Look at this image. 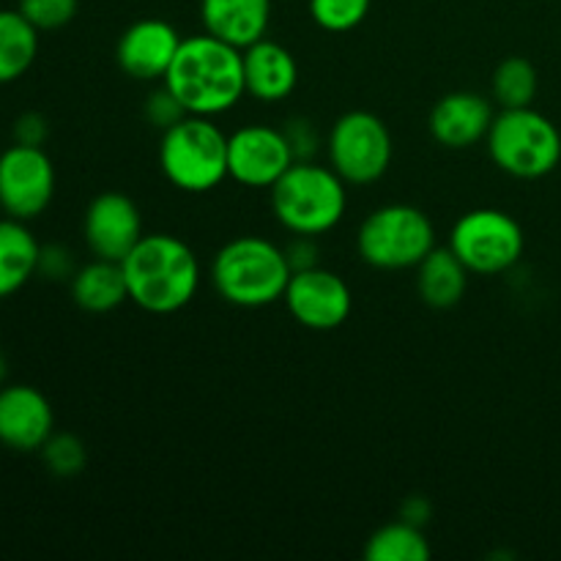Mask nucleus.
<instances>
[{"mask_svg":"<svg viewBox=\"0 0 561 561\" xmlns=\"http://www.w3.org/2000/svg\"><path fill=\"white\" fill-rule=\"evenodd\" d=\"M162 85L190 115L219 118L247 96L244 55L211 33L190 36L181 42Z\"/></svg>","mask_w":561,"mask_h":561,"instance_id":"nucleus-1","label":"nucleus"},{"mask_svg":"<svg viewBox=\"0 0 561 561\" xmlns=\"http://www.w3.org/2000/svg\"><path fill=\"white\" fill-rule=\"evenodd\" d=\"M121 266L129 301L151 316H173L184 310L203 283L195 250L173 233H146Z\"/></svg>","mask_w":561,"mask_h":561,"instance_id":"nucleus-2","label":"nucleus"},{"mask_svg":"<svg viewBox=\"0 0 561 561\" xmlns=\"http://www.w3.org/2000/svg\"><path fill=\"white\" fill-rule=\"evenodd\" d=\"M290 274L283 247L261 236H239L219 247L208 277L219 299L241 310H261L283 299Z\"/></svg>","mask_w":561,"mask_h":561,"instance_id":"nucleus-3","label":"nucleus"},{"mask_svg":"<svg viewBox=\"0 0 561 561\" xmlns=\"http://www.w3.org/2000/svg\"><path fill=\"white\" fill-rule=\"evenodd\" d=\"M268 192L274 219L294 236L332 233L348 211V184L312 159H296Z\"/></svg>","mask_w":561,"mask_h":561,"instance_id":"nucleus-4","label":"nucleus"},{"mask_svg":"<svg viewBox=\"0 0 561 561\" xmlns=\"http://www.w3.org/2000/svg\"><path fill=\"white\" fill-rule=\"evenodd\" d=\"M159 170L181 192L203 195L228 175V135L206 115H184L162 131Z\"/></svg>","mask_w":561,"mask_h":561,"instance_id":"nucleus-5","label":"nucleus"},{"mask_svg":"<svg viewBox=\"0 0 561 561\" xmlns=\"http://www.w3.org/2000/svg\"><path fill=\"white\" fill-rule=\"evenodd\" d=\"M485 146L491 162L520 181L546 179L561 162L559 126L535 107L499 110Z\"/></svg>","mask_w":561,"mask_h":561,"instance_id":"nucleus-6","label":"nucleus"},{"mask_svg":"<svg viewBox=\"0 0 561 561\" xmlns=\"http://www.w3.org/2000/svg\"><path fill=\"white\" fill-rule=\"evenodd\" d=\"M436 247V228L422 208L389 203L365 217L356 230V252L378 272L416 268Z\"/></svg>","mask_w":561,"mask_h":561,"instance_id":"nucleus-7","label":"nucleus"},{"mask_svg":"<svg viewBox=\"0 0 561 561\" xmlns=\"http://www.w3.org/2000/svg\"><path fill=\"white\" fill-rule=\"evenodd\" d=\"M447 247L471 274L496 277L524 257L526 233L502 208H471L453 225Z\"/></svg>","mask_w":561,"mask_h":561,"instance_id":"nucleus-8","label":"nucleus"},{"mask_svg":"<svg viewBox=\"0 0 561 561\" xmlns=\"http://www.w3.org/2000/svg\"><path fill=\"white\" fill-rule=\"evenodd\" d=\"M329 164L348 186H367L381 181L392 168V131L367 110L343 113L329 129Z\"/></svg>","mask_w":561,"mask_h":561,"instance_id":"nucleus-9","label":"nucleus"},{"mask_svg":"<svg viewBox=\"0 0 561 561\" xmlns=\"http://www.w3.org/2000/svg\"><path fill=\"white\" fill-rule=\"evenodd\" d=\"M55 197V164L44 146H14L0 153V208L5 217H42Z\"/></svg>","mask_w":561,"mask_h":561,"instance_id":"nucleus-10","label":"nucleus"},{"mask_svg":"<svg viewBox=\"0 0 561 561\" xmlns=\"http://www.w3.org/2000/svg\"><path fill=\"white\" fill-rule=\"evenodd\" d=\"M296 162L285 129L247 124L228 135V175L247 190H272Z\"/></svg>","mask_w":561,"mask_h":561,"instance_id":"nucleus-11","label":"nucleus"},{"mask_svg":"<svg viewBox=\"0 0 561 561\" xmlns=\"http://www.w3.org/2000/svg\"><path fill=\"white\" fill-rule=\"evenodd\" d=\"M290 318L310 332H334L354 310V294L337 272L323 266L299 268L290 274L283 296Z\"/></svg>","mask_w":561,"mask_h":561,"instance_id":"nucleus-12","label":"nucleus"},{"mask_svg":"<svg viewBox=\"0 0 561 561\" xmlns=\"http://www.w3.org/2000/svg\"><path fill=\"white\" fill-rule=\"evenodd\" d=\"M142 217L137 203L124 192H102L82 217V239L93 257L121 263L142 239Z\"/></svg>","mask_w":561,"mask_h":561,"instance_id":"nucleus-13","label":"nucleus"},{"mask_svg":"<svg viewBox=\"0 0 561 561\" xmlns=\"http://www.w3.org/2000/svg\"><path fill=\"white\" fill-rule=\"evenodd\" d=\"M175 25L159 16H142L121 33L115 44V64L137 82H162L181 47Z\"/></svg>","mask_w":561,"mask_h":561,"instance_id":"nucleus-14","label":"nucleus"},{"mask_svg":"<svg viewBox=\"0 0 561 561\" xmlns=\"http://www.w3.org/2000/svg\"><path fill=\"white\" fill-rule=\"evenodd\" d=\"M55 433L53 403L31 383L0 387V444L11 453H38Z\"/></svg>","mask_w":561,"mask_h":561,"instance_id":"nucleus-15","label":"nucleus"},{"mask_svg":"<svg viewBox=\"0 0 561 561\" xmlns=\"http://www.w3.org/2000/svg\"><path fill=\"white\" fill-rule=\"evenodd\" d=\"M493 118V99L482 96L474 91H453L436 102L427 118L433 140L449 151H466L477 146L491 131Z\"/></svg>","mask_w":561,"mask_h":561,"instance_id":"nucleus-16","label":"nucleus"},{"mask_svg":"<svg viewBox=\"0 0 561 561\" xmlns=\"http://www.w3.org/2000/svg\"><path fill=\"white\" fill-rule=\"evenodd\" d=\"M244 55V82L247 96L263 104H277L288 99L299 85V64L294 53L272 38L250 44L241 49Z\"/></svg>","mask_w":561,"mask_h":561,"instance_id":"nucleus-17","label":"nucleus"},{"mask_svg":"<svg viewBox=\"0 0 561 561\" xmlns=\"http://www.w3.org/2000/svg\"><path fill=\"white\" fill-rule=\"evenodd\" d=\"M206 33L247 49L266 38L272 25V0H201Z\"/></svg>","mask_w":561,"mask_h":561,"instance_id":"nucleus-18","label":"nucleus"},{"mask_svg":"<svg viewBox=\"0 0 561 561\" xmlns=\"http://www.w3.org/2000/svg\"><path fill=\"white\" fill-rule=\"evenodd\" d=\"M469 268L449 247H433L416 266V294L431 310H453L469 288Z\"/></svg>","mask_w":561,"mask_h":561,"instance_id":"nucleus-19","label":"nucleus"},{"mask_svg":"<svg viewBox=\"0 0 561 561\" xmlns=\"http://www.w3.org/2000/svg\"><path fill=\"white\" fill-rule=\"evenodd\" d=\"M42 244L31 233L27 222L0 217V299L20 294L38 274Z\"/></svg>","mask_w":561,"mask_h":561,"instance_id":"nucleus-20","label":"nucleus"},{"mask_svg":"<svg viewBox=\"0 0 561 561\" xmlns=\"http://www.w3.org/2000/svg\"><path fill=\"white\" fill-rule=\"evenodd\" d=\"M71 299L80 310L93 312V316L118 310L124 301H129L124 266L115 261L93 257L91 263L71 274Z\"/></svg>","mask_w":561,"mask_h":561,"instance_id":"nucleus-21","label":"nucleus"},{"mask_svg":"<svg viewBox=\"0 0 561 561\" xmlns=\"http://www.w3.org/2000/svg\"><path fill=\"white\" fill-rule=\"evenodd\" d=\"M38 55V31L20 9H0V85L31 71Z\"/></svg>","mask_w":561,"mask_h":561,"instance_id":"nucleus-22","label":"nucleus"},{"mask_svg":"<svg viewBox=\"0 0 561 561\" xmlns=\"http://www.w3.org/2000/svg\"><path fill=\"white\" fill-rule=\"evenodd\" d=\"M365 559L370 561H427L431 559V542H427L422 526L409 520H392L383 524L370 535L365 546Z\"/></svg>","mask_w":561,"mask_h":561,"instance_id":"nucleus-23","label":"nucleus"},{"mask_svg":"<svg viewBox=\"0 0 561 561\" xmlns=\"http://www.w3.org/2000/svg\"><path fill=\"white\" fill-rule=\"evenodd\" d=\"M540 91V75L529 58H504L493 69L491 77V99L499 104V110L531 107Z\"/></svg>","mask_w":561,"mask_h":561,"instance_id":"nucleus-24","label":"nucleus"},{"mask_svg":"<svg viewBox=\"0 0 561 561\" xmlns=\"http://www.w3.org/2000/svg\"><path fill=\"white\" fill-rule=\"evenodd\" d=\"M373 0H310V16L321 31H356L370 14Z\"/></svg>","mask_w":561,"mask_h":561,"instance_id":"nucleus-25","label":"nucleus"},{"mask_svg":"<svg viewBox=\"0 0 561 561\" xmlns=\"http://www.w3.org/2000/svg\"><path fill=\"white\" fill-rule=\"evenodd\" d=\"M38 453H42V460L49 474L60 477V480L77 477L88 463L85 444L75 433H53Z\"/></svg>","mask_w":561,"mask_h":561,"instance_id":"nucleus-26","label":"nucleus"},{"mask_svg":"<svg viewBox=\"0 0 561 561\" xmlns=\"http://www.w3.org/2000/svg\"><path fill=\"white\" fill-rule=\"evenodd\" d=\"M16 9L38 33L60 31L77 16L80 0H20Z\"/></svg>","mask_w":561,"mask_h":561,"instance_id":"nucleus-27","label":"nucleus"},{"mask_svg":"<svg viewBox=\"0 0 561 561\" xmlns=\"http://www.w3.org/2000/svg\"><path fill=\"white\" fill-rule=\"evenodd\" d=\"M184 115H190V113L181 107L179 99H175L164 85L157 88V91L146 99V121L148 124L157 126V129H162V131L170 129V126L179 124Z\"/></svg>","mask_w":561,"mask_h":561,"instance_id":"nucleus-28","label":"nucleus"},{"mask_svg":"<svg viewBox=\"0 0 561 561\" xmlns=\"http://www.w3.org/2000/svg\"><path fill=\"white\" fill-rule=\"evenodd\" d=\"M77 268L71 263V252L60 244H47L42 247V255H38V274L49 279H64L71 277Z\"/></svg>","mask_w":561,"mask_h":561,"instance_id":"nucleus-29","label":"nucleus"},{"mask_svg":"<svg viewBox=\"0 0 561 561\" xmlns=\"http://www.w3.org/2000/svg\"><path fill=\"white\" fill-rule=\"evenodd\" d=\"M49 137V124L42 113H22L14 121V142L22 146H44Z\"/></svg>","mask_w":561,"mask_h":561,"instance_id":"nucleus-30","label":"nucleus"},{"mask_svg":"<svg viewBox=\"0 0 561 561\" xmlns=\"http://www.w3.org/2000/svg\"><path fill=\"white\" fill-rule=\"evenodd\" d=\"M285 135H288L296 159H312V153H316V146H318V137L316 131H312L310 121H290Z\"/></svg>","mask_w":561,"mask_h":561,"instance_id":"nucleus-31","label":"nucleus"},{"mask_svg":"<svg viewBox=\"0 0 561 561\" xmlns=\"http://www.w3.org/2000/svg\"><path fill=\"white\" fill-rule=\"evenodd\" d=\"M316 244H312V236H296L294 244L285 250V255H288V263L294 272H299V268H310V266H318L316 261Z\"/></svg>","mask_w":561,"mask_h":561,"instance_id":"nucleus-32","label":"nucleus"},{"mask_svg":"<svg viewBox=\"0 0 561 561\" xmlns=\"http://www.w3.org/2000/svg\"><path fill=\"white\" fill-rule=\"evenodd\" d=\"M427 515H431V504H427L425 499L414 496L403 504V513H400V518L409 520V524L422 526L427 520Z\"/></svg>","mask_w":561,"mask_h":561,"instance_id":"nucleus-33","label":"nucleus"},{"mask_svg":"<svg viewBox=\"0 0 561 561\" xmlns=\"http://www.w3.org/2000/svg\"><path fill=\"white\" fill-rule=\"evenodd\" d=\"M5 373H9V365H5V356H3V351H0V387L5 383Z\"/></svg>","mask_w":561,"mask_h":561,"instance_id":"nucleus-34","label":"nucleus"}]
</instances>
